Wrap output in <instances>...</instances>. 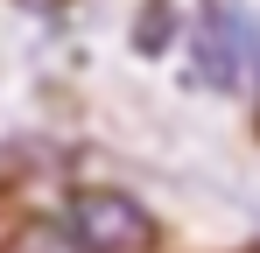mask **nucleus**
I'll list each match as a JSON object with an SVG mask.
<instances>
[{
	"label": "nucleus",
	"mask_w": 260,
	"mask_h": 253,
	"mask_svg": "<svg viewBox=\"0 0 260 253\" xmlns=\"http://www.w3.org/2000/svg\"><path fill=\"white\" fill-rule=\"evenodd\" d=\"M71 232L85 253H155V218L127 190H78L71 197Z\"/></svg>",
	"instance_id": "1"
},
{
	"label": "nucleus",
	"mask_w": 260,
	"mask_h": 253,
	"mask_svg": "<svg viewBox=\"0 0 260 253\" xmlns=\"http://www.w3.org/2000/svg\"><path fill=\"white\" fill-rule=\"evenodd\" d=\"M7 253H85V246H78L71 218H63V225H56V218H28V225L7 239Z\"/></svg>",
	"instance_id": "2"
},
{
	"label": "nucleus",
	"mask_w": 260,
	"mask_h": 253,
	"mask_svg": "<svg viewBox=\"0 0 260 253\" xmlns=\"http://www.w3.org/2000/svg\"><path fill=\"white\" fill-rule=\"evenodd\" d=\"M21 7H56V0H21Z\"/></svg>",
	"instance_id": "4"
},
{
	"label": "nucleus",
	"mask_w": 260,
	"mask_h": 253,
	"mask_svg": "<svg viewBox=\"0 0 260 253\" xmlns=\"http://www.w3.org/2000/svg\"><path fill=\"white\" fill-rule=\"evenodd\" d=\"M169 36H176V7H169V0H148V7H141V36H134V42H141V49H162Z\"/></svg>",
	"instance_id": "3"
}]
</instances>
